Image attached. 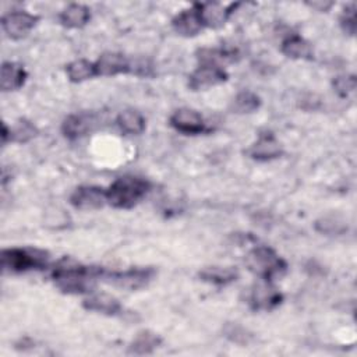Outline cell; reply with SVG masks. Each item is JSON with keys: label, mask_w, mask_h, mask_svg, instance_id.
Returning a JSON list of instances; mask_svg holds the SVG:
<instances>
[{"label": "cell", "mask_w": 357, "mask_h": 357, "mask_svg": "<svg viewBox=\"0 0 357 357\" xmlns=\"http://www.w3.org/2000/svg\"><path fill=\"white\" fill-rule=\"evenodd\" d=\"M102 268L85 266L67 257L61 258L52 271V279L66 294H89L96 280H100Z\"/></svg>", "instance_id": "cell-1"}, {"label": "cell", "mask_w": 357, "mask_h": 357, "mask_svg": "<svg viewBox=\"0 0 357 357\" xmlns=\"http://www.w3.org/2000/svg\"><path fill=\"white\" fill-rule=\"evenodd\" d=\"M152 184L138 176L117 177L107 188V205L116 209H131L138 205L151 191Z\"/></svg>", "instance_id": "cell-2"}, {"label": "cell", "mask_w": 357, "mask_h": 357, "mask_svg": "<svg viewBox=\"0 0 357 357\" xmlns=\"http://www.w3.org/2000/svg\"><path fill=\"white\" fill-rule=\"evenodd\" d=\"M3 272L22 273L28 271H40L49 266L50 254L35 247L3 248L0 255Z\"/></svg>", "instance_id": "cell-3"}, {"label": "cell", "mask_w": 357, "mask_h": 357, "mask_svg": "<svg viewBox=\"0 0 357 357\" xmlns=\"http://www.w3.org/2000/svg\"><path fill=\"white\" fill-rule=\"evenodd\" d=\"M245 265L258 279L275 282L287 272V262L271 247L255 245L245 257Z\"/></svg>", "instance_id": "cell-4"}, {"label": "cell", "mask_w": 357, "mask_h": 357, "mask_svg": "<svg viewBox=\"0 0 357 357\" xmlns=\"http://www.w3.org/2000/svg\"><path fill=\"white\" fill-rule=\"evenodd\" d=\"M156 271L151 266H135L124 271H109L102 268L100 280L128 291L146 287L155 278Z\"/></svg>", "instance_id": "cell-5"}, {"label": "cell", "mask_w": 357, "mask_h": 357, "mask_svg": "<svg viewBox=\"0 0 357 357\" xmlns=\"http://www.w3.org/2000/svg\"><path fill=\"white\" fill-rule=\"evenodd\" d=\"M169 124L177 132L184 135H201L211 131L204 116L198 110L190 107L174 110L169 117Z\"/></svg>", "instance_id": "cell-6"}, {"label": "cell", "mask_w": 357, "mask_h": 357, "mask_svg": "<svg viewBox=\"0 0 357 357\" xmlns=\"http://www.w3.org/2000/svg\"><path fill=\"white\" fill-rule=\"evenodd\" d=\"M252 311H272L283 301V294L276 289L273 282L259 279L252 284L247 297Z\"/></svg>", "instance_id": "cell-7"}, {"label": "cell", "mask_w": 357, "mask_h": 357, "mask_svg": "<svg viewBox=\"0 0 357 357\" xmlns=\"http://www.w3.org/2000/svg\"><path fill=\"white\" fill-rule=\"evenodd\" d=\"M192 6L195 7L204 28L219 29L229 21V18L236 11V8L240 7V3L222 4L216 1L213 3L208 1V3H194Z\"/></svg>", "instance_id": "cell-8"}, {"label": "cell", "mask_w": 357, "mask_h": 357, "mask_svg": "<svg viewBox=\"0 0 357 357\" xmlns=\"http://www.w3.org/2000/svg\"><path fill=\"white\" fill-rule=\"evenodd\" d=\"M39 17L25 11V10H13L3 14L1 17V29L7 38L18 40L25 38L38 24Z\"/></svg>", "instance_id": "cell-9"}, {"label": "cell", "mask_w": 357, "mask_h": 357, "mask_svg": "<svg viewBox=\"0 0 357 357\" xmlns=\"http://www.w3.org/2000/svg\"><path fill=\"white\" fill-rule=\"evenodd\" d=\"M70 205L78 211H95L107 205L106 188L100 185H79L70 194Z\"/></svg>", "instance_id": "cell-10"}, {"label": "cell", "mask_w": 357, "mask_h": 357, "mask_svg": "<svg viewBox=\"0 0 357 357\" xmlns=\"http://www.w3.org/2000/svg\"><path fill=\"white\" fill-rule=\"evenodd\" d=\"M229 79V74L223 67L212 64H198V67L188 75L187 85L191 91H205L220 85Z\"/></svg>", "instance_id": "cell-11"}, {"label": "cell", "mask_w": 357, "mask_h": 357, "mask_svg": "<svg viewBox=\"0 0 357 357\" xmlns=\"http://www.w3.org/2000/svg\"><path fill=\"white\" fill-rule=\"evenodd\" d=\"M245 155L257 162H271L283 155V148L273 132L262 131L245 151Z\"/></svg>", "instance_id": "cell-12"}, {"label": "cell", "mask_w": 357, "mask_h": 357, "mask_svg": "<svg viewBox=\"0 0 357 357\" xmlns=\"http://www.w3.org/2000/svg\"><path fill=\"white\" fill-rule=\"evenodd\" d=\"M96 126H98V117L93 113H88V112L71 113L63 120L61 132L67 139L75 141L88 135L91 131L95 130Z\"/></svg>", "instance_id": "cell-13"}, {"label": "cell", "mask_w": 357, "mask_h": 357, "mask_svg": "<svg viewBox=\"0 0 357 357\" xmlns=\"http://www.w3.org/2000/svg\"><path fill=\"white\" fill-rule=\"evenodd\" d=\"M96 77L131 74V59L120 52H105L95 60Z\"/></svg>", "instance_id": "cell-14"}, {"label": "cell", "mask_w": 357, "mask_h": 357, "mask_svg": "<svg viewBox=\"0 0 357 357\" xmlns=\"http://www.w3.org/2000/svg\"><path fill=\"white\" fill-rule=\"evenodd\" d=\"M82 307L86 311L98 312L107 317H116L123 312V305L119 301V298L103 291H91L82 300Z\"/></svg>", "instance_id": "cell-15"}, {"label": "cell", "mask_w": 357, "mask_h": 357, "mask_svg": "<svg viewBox=\"0 0 357 357\" xmlns=\"http://www.w3.org/2000/svg\"><path fill=\"white\" fill-rule=\"evenodd\" d=\"M170 24L173 31L183 38H194L204 29L194 6L177 13Z\"/></svg>", "instance_id": "cell-16"}, {"label": "cell", "mask_w": 357, "mask_h": 357, "mask_svg": "<svg viewBox=\"0 0 357 357\" xmlns=\"http://www.w3.org/2000/svg\"><path fill=\"white\" fill-rule=\"evenodd\" d=\"M28 78V73L22 64L15 61H4L0 68V88L3 92H14L20 89Z\"/></svg>", "instance_id": "cell-17"}, {"label": "cell", "mask_w": 357, "mask_h": 357, "mask_svg": "<svg viewBox=\"0 0 357 357\" xmlns=\"http://www.w3.org/2000/svg\"><path fill=\"white\" fill-rule=\"evenodd\" d=\"M57 18L64 28L79 29L91 21V8L81 3H71L59 13Z\"/></svg>", "instance_id": "cell-18"}, {"label": "cell", "mask_w": 357, "mask_h": 357, "mask_svg": "<svg viewBox=\"0 0 357 357\" xmlns=\"http://www.w3.org/2000/svg\"><path fill=\"white\" fill-rule=\"evenodd\" d=\"M280 52L291 60H311L314 57L311 43L297 33H290L282 40Z\"/></svg>", "instance_id": "cell-19"}, {"label": "cell", "mask_w": 357, "mask_h": 357, "mask_svg": "<svg viewBox=\"0 0 357 357\" xmlns=\"http://www.w3.org/2000/svg\"><path fill=\"white\" fill-rule=\"evenodd\" d=\"M198 278L209 284L229 286L238 279V271L233 266H205L198 272Z\"/></svg>", "instance_id": "cell-20"}, {"label": "cell", "mask_w": 357, "mask_h": 357, "mask_svg": "<svg viewBox=\"0 0 357 357\" xmlns=\"http://www.w3.org/2000/svg\"><path fill=\"white\" fill-rule=\"evenodd\" d=\"M199 64H212L223 67L227 63H233L238 59V53L233 49L223 47H202L197 52Z\"/></svg>", "instance_id": "cell-21"}, {"label": "cell", "mask_w": 357, "mask_h": 357, "mask_svg": "<svg viewBox=\"0 0 357 357\" xmlns=\"http://www.w3.org/2000/svg\"><path fill=\"white\" fill-rule=\"evenodd\" d=\"M116 124L120 131L127 135H139L145 131L146 120L139 112L134 109H127L117 114Z\"/></svg>", "instance_id": "cell-22"}, {"label": "cell", "mask_w": 357, "mask_h": 357, "mask_svg": "<svg viewBox=\"0 0 357 357\" xmlns=\"http://www.w3.org/2000/svg\"><path fill=\"white\" fill-rule=\"evenodd\" d=\"M160 344H162V339L158 333L144 329L134 336L132 342L128 346V353L135 356L152 354Z\"/></svg>", "instance_id": "cell-23"}, {"label": "cell", "mask_w": 357, "mask_h": 357, "mask_svg": "<svg viewBox=\"0 0 357 357\" xmlns=\"http://www.w3.org/2000/svg\"><path fill=\"white\" fill-rule=\"evenodd\" d=\"M66 75L70 82L81 84L96 77L95 61L86 59H75L66 66Z\"/></svg>", "instance_id": "cell-24"}, {"label": "cell", "mask_w": 357, "mask_h": 357, "mask_svg": "<svg viewBox=\"0 0 357 357\" xmlns=\"http://www.w3.org/2000/svg\"><path fill=\"white\" fill-rule=\"evenodd\" d=\"M261 98L255 92L244 89L234 96L231 102V110L237 114H248L257 112L261 107Z\"/></svg>", "instance_id": "cell-25"}, {"label": "cell", "mask_w": 357, "mask_h": 357, "mask_svg": "<svg viewBox=\"0 0 357 357\" xmlns=\"http://www.w3.org/2000/svg\"><path fill=\"white\" fill-rule=\"evenodd\" d=\"M39 134L38 127L28 119H18L10 127V142L26 144Z\"/></svg>", "instance_id": "cell-26"}, {"label": "cell", "mask_w": 357, "mask_h": 357, "mask_svg": "<svg viewBox=\"0 0 357 357\" xmlns=\"http://www.w3.org/2000/svg\"><path fill=\"white\" fill-rule=\"evenodd\" d=\"M315 230L324 236H342L347 231V223L339 216H322L315 220Z\"/></svg>", "instance_id": "cell-27"}, {"label": "cell", "mask_w": 357, "mask_h": 357, "mask_svg": "<svg viewBox=\"0 0 357 357\" xmlns=\"http://www.w3.org/2000/svg\"><path fill=\"white\" fill-rule=\"evenodd\" d=\"M339 25L346 35L353 36L356 33V26H357V6H356V3H350L342 10V14L339 17Z\"/></svg>", "instance_id": "cell-28"}, {"label": "cell", "mask_w": 357, "mask_h": 357, "mask_svg": "<svg viewBox=\"0 0 357 357\" xmlns=\"http://www.w3.org/2000/svg\"><path fill=\"white\" fill-rule=\"evenodd\" d=\"M356 86H357V81L353 74L337 75L332 81V88L340 98L350 96L356 91Z\"/></svg>", "instance_id": "cell-29"}, {"label": "cell", "mask_w": 357, "mask_h": 357, "mask_svg": "<svg viewBox=\"0 0 357 357\" xmlns=\"http://www.w3.org/2000/svg\"><path fill=\"white\" fill-rule=\"evenodd\" d=\"M225 336L237 344H247L251 339V335L248 331L237 324H227L225 328Z\"/></svg>", "instance_id": "cell-30"}, {"label": "cell", "mask_w": 357, "mask_h": 357, "mask_svg": "<svg viewBox=\"0 0 357 357\" xmlns=\"http://www.w3.org/2000/svg\"><path fill=\"white\" fill-rule=\"evenodd\" d=\"M307 4L317 11H328L333 6V1H308Z\"/></svg>", "instance_id": "cell-31"}]
</instances>
